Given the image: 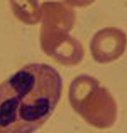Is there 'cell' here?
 Returning <instances> with one entry per match:
<instances>
[{"label": "cell", "instance_id": "6da1fadb", "mask_svg": "<svg viewBox=\"0 0 127 133\" xmlns=\"http://www.w3.org/2000/svg\"><path fill=\"white\" fill-rule=\"evenodd\" d=\"M63 80L53 66L29 63L0 84V133H34L50 118Z\"/></svg>", "mask_w": 127, "mask_h": 133}, {"label": "cell", "instance_id": "7a4b0ae2", "mask_svg": "<svg viewBox=\"0 0 127 133\" xmlns=\"http://www.w3.org/2000/svg\"><path fill=\"white\" fill-rule=\"evenodd\" d=\"M41 47L46 54L65 66H75L83 60L82 44L69 34L75 21L71 7L58 2L41 6Z\"/></svg>", "mask_w": 127, "mask_h": 133}, {"label": "cell", "instance_id": "3957f363", "mask_svg": "<svg viewBox=\"0 0 127 133\" xmlns=\"http://www.w3.org/2000/svg\"><path fill=\"white\" fill-rule=\"evenodd\" d=\"M68 97L73 109L92 126L106 129L116 122V101L108 90L94 77L83 74L73 79Z\"/></svg>", "mask_w": 127, "mask_h": 133}, {"label": "cell", "instance_id": "277c9868", "mask_svg": "<svg viewBox=\"0 0 127 133\" xmlns=\"http://www.w3.org/2000/svg\"><path fill=\"white\" fill-rule=\"evenodd\" d=\"M127 44V35L122 30L116 28H105L94 34L90 42V50L95 61L107 63L121 56Z\"/></svg>", "mask_w": 127, "mask_h": 133}]
</instances>
